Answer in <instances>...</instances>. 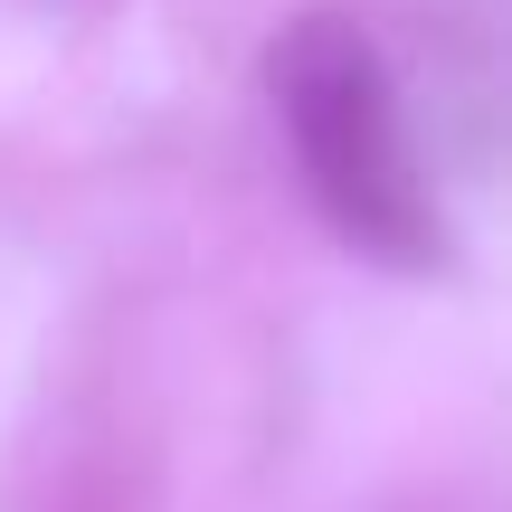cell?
<instances>
[{
  "instance_id": "cell-1",
  "label": "cell",
  "mask_w": 512,
  "mask_h": 512,
  "mask_svg": "<svg viewBox=\"0 0 512 512\" xmlns=\"http://www.w3.org/2000/svg\"><path fill=\"white\" fill-rule=\"evenodd\" d=\"M266 95H275V124H285L294 162H304L313 209L361 256L437 266L446 219H437V200H427L418 162H408L399 95H389V67H380L361 19L351 10L285 19V38L266 48Z\"/></svg>"
}]
</instances>
